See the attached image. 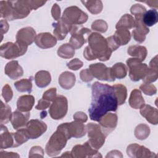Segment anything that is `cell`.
<instances>
[{
  "label": "cell",
  "instance_id": "d6a6232c",
  "mask_svg": "<svg viewBox=\"0 0 158 158\" xmlns=\"http://www.w3.org/2000/svg\"><path fill=\"white\" fill-rule=\"evenodd\" d=\"M135 27V20L130 14H125L123 15L120 20L117 22L115 28H123L127 29H130Z\"/></svg>",
  "mask_w": 158,
  "mask_h": 158
},
{
  "label": "cell",
  "instance_id": "d4e9b609",
  "mask_svg": "<svg viewBox=\"0 0 158 158\" xmlns=\"http://www.w3.org/2000/svg\"><path fill=\"white\" fill-rule=\"evenodd\" d=\"M35 104V98L31 95H23L19 98L17 102V109L22 112H30Z\"/></svg>",
  "mask_w": 158,
  "mask_h": 158
},
{
  "label": "cell",
  "instance_id": "7dc6e473",
  "mask_svg": "<svg viewBox=\"0 0 158 158\" xmlns=\"http://www.w3.org/2000/svg\"><path fill=\"white\" fill-rule=\"evenodd\" d=\"M80 78L84 82H89L93 80V76L92 75L89 69H86L80 72Z\"/></svg>",
  "mask_w": 158,
  "mask_h": 158
},
{
  "label": "cell",
  "instance_id": "44dd1931",
  "mask_svg": "<svg viewBox=\"0 0 158 158\" xmlns=\"http://www.w3.org/2000/svg\"><path fill=\"white\" fill-rule=\"evenodd\" d=\"M66 125L71 138H80L86 133V127L81 122L75 120L70 123H66Z\"/></svg>",
  "mask_w": 158,
  "mask_h": 158
},
{
  "label": "cell",
  "instance_id": "f907efd6",
  "mask_svg": "<svg viewBox=\"0 0 158 158\" xmlns=\"http://www.w3.org/2000/svg\"><path fill=\"white\" fill-rule=\"evenodd\" d=\"M106 40H107L108 46L112 51H115L117 48H119V45L117 44V43L114 38L113 36L108 37L107 38H106Z\"/></svg>",
  "mask_w": 158,
  "mask_h": 158
},
{
  "label": "cell",
  "instance_id": "e575fe53",
  "mask_svg": "<svg viewBox=\"0 0 158 158\" xmlns=\"http://www.w3.org/2000/svg\"><path fill=\"white\" fill-rule=\"evenodd\" d=\"M75 48L69 43H65L60 46L57 50L59 57L64 59L72 58L75 55Z\"/></svg>",
  "mask_w": 158,
  "mask_h": 158
},
{
  "label": "cell",
  "instance_id": "836d02e7",
  "mask_svg": "<svg viewBox=\"0 0 158 158\" xmlns=\"http://www.w3.org/2000/svg\"><path fill=\"white\" fill-rule=\"evenodd\" d=\"M115 96L117 99L118 105H122L125 103L127 96V91L126 87L122 84H117L112 86Z\"/></svg>",
  "mask_w": 158,
  "mask_h": 158
},
{
  "label": "cell",
  "instance_id": "9a60e30c",
  "mask_svg": "<svg viewBox=\"0 0 158 158\" xmlns=\"http://www.w3.org/2000/svg\"><path fill=\"white\" fill-rule=\"evenodd\" d=\"M103 133L107 136L116 127L117 115L115 114L107 113L98 122Z\"/></svg>",
  "mask_w": 158,
  "mask_h": 158
},
{
  "label": "cell",
  "instance_id": "2e32d148",
  "mask_svg": "<svg viewBox=\"0 0 158 158\" xmlns=\"http://www.w3.org/2000/svg\"><path fill=\"white\" fill-rule=\"evenodd\" d=\"M127 152L131 157H157L154 152L143 146L137 144H131L127 147Z\"/></svg>",
  "mask_w": 158,
  "mask_h": 158
},
{
  "label": "cell",
  "instance_id": "ffe728a7",
  "mask_svg": "<svg viewBox=\"0 0 158 158\" xmlns=\"http://www.w3.org/2000/svg\"><path fill=\"white\" fill-rule=\"evenodd\" d=\"M135 20V29L132 31V36L136 41L141 43L145 40L146 35L149 32V29L144 25L142 19Z\"/></svg>",
  "mask_w": 158,
  "mask_h": 158
},
{
  "label": "cell",
  "instance_id": "f1b7e54d",
  "mask_svg": "<svg viewBox=\"0 0 158 158\" xmlns=\"http://www.w3.org/2000/svg\"><path fill=\"white\" fill-rule=\"evenodd\" d=\"M113 37L120 46L125 45L130 41L131 35L128 29L119 28L117 29L115 34L113 35Z\"/></svg>",
  "mask_w": 158,
  "mask_h": 158
},
{
  "label": "cell",
  "instance_id": "484cf974",
  "mask_svg": "<svg viewBox=\"0 0 158 158\" xmlns=\"http://www.w3.org/2000/svg\"><path fill=\"white\" fill-rule=\"evenodd\" d=\"M14 137L12 133H9L7 127L1 125V148L6 149L14 146Z\"/></svg>",
  "mask_w": 158,
  "mask_h": 158
},
{
  "label": "cell",
  "instance_id": "6da1fadb",
  "mask_svg": "<svg viewBox=\"0 0 158 158\" xmlns=\"http://www.w3.org/2000/svg\"><path fill=\"white\" fill-rule=\"evenodd\" d=\"M92 99L88 109L91 120L99 122L108 112H115L117 109L118 101L112 86L98 81L92 86Z\"/></svg>",
  "mask_w": 158,
  "mask_h": 158
},
{
  "label": "cell",
  "instance_id": "d590c367",
  "mask_svg": "<svg viewBox=\"0 0 158 158\" xmlns=\"http://www.w3.org/2000/svg\"><path fill=\"white\" fill-rule=\"evenodd\" d=\"M111 70L112 75L115 78H123L127 74V68L126 65L121 62L114 64L112 67H111Z\"/></svg>",
  "mask_w": 158,
  "mask_h": 158
},
{
  "label": "cell",
  "instance_id": "83f0119b",
  "mask_svg": "<svg viewBox=\"0 0 158 158\" xmlns=\"http://www.w3.org/2000/svg\"><path fill=\"white\" fill-rule=\"evenodd\" d=\"M128 102L130 106L135 109H141L145 104L141 93L138 89H135L131 91Z\"/></svg>",
  "mask_w": 158,
  "mask_h": 158
},
{
  "label": "cell",
  "instance_id": "bcb514c9",
  "mask_svg": "<svg viewBox=\"0 0 158 158\" xmlns=\"http://www.w3.org/2000/svg\"><path fill=\"white\" fill-rule=\"evenodd\" d=\"M56 98V88H52L45 91L43 96V99L49 101H53Z\"/></svg>",
  "mask_w": 158,
  "mask_h": 158
},
{
  "label": "cell",
  "instance_id": "603a6c76",
  "mask_svg": "<svg viewBox=\"0 0 158 158\" xmlns=\"http://www.w3.org/2000/svg\"><path fill=\"white\" fill-rule=\"evenodd\" d=\"M140 114L151 124L157 125L158 123V111L150 105L144 104L140 109Z\"/></svg>",
  "mask_w": 158,
  "mask_h": 158
},
{
  "label": "cell",
  "instance_id": "9c48e42d",
  "mask_svg": "<svg viewBox=\"0 0 158 158\" xmlns=\"http://www.w3.org/2000/svg\"><path fill=\"white\" fill-rule=\"evenodd\" d=\"M68 110V102L67 98L62 95L56 96L49 109V113L52 118L54 120L62 119L64 117Z\"/></svg>",
  "mask_w": 158,
  "mask_h": 158
},
{
  "label": "cell",
  "instance_id": "4dcf8cb0",
  "mask_svg": "<svg viewBox=\"0 0 158 158\" xmlns=\"http://www.w3.org/2000/svg\"><path fill=\"white\" fill-rule=\"evenodd\" d=\"M35 80L36 85L39 88H44L47 86L51 81L50 73L45 70L39 71L35 75Z\"/></svg>",
  "mask_w": 158,
  "mask_h": 158
},
{
  "label": "cell",
  "instance_id": "ba28073f",
  "mask_svg": "<svg viewBox=\"0 0 158 158\" xmlns=\"http://www.w3.org/2000/svg\"><path fill=\"white\" fill-rule=\"evenodd\" d=\"M28 47L20 44L15 41V43L7 42L2 44L0 47L1 56L7 59H13L23 55Z\"/></svg>",
  "mask_w": 158,
  "mask_h": 158
},
{
  "label": "cell",
  "instance_id": "ac0fdd59",
  "mask_svg": "<svg viewBox=\"0 0 158 158\" xmlns=\"http://www.w3.org/2000/svg\"><path fill=\"white\" fill-rule=\"evenodd\" d=\"M53 27L54 28L53 33L55 38L58 40H62L70 31L72 25L60 18L57 22L53 23Z\"/></svg>",
  "mask_w": 158,
  "mask_h": 158
},
{
  "label": "cell",
  "instance_id": "ee69618b",
  "mask_svg": "<svg viewBox=\"0 0 158 158\" xmlns=\"http://www.w3.org/2000/svg\"><path fill=\"white\" fill-rule=\"evenodd\" d=\"M139 89L146 95L152 96L157 93V89L156 86L149 83H144L140 85Z\"/></svg>",
  "mask_w": 158,
  "mask_h": 158
},
{
  "label": "cell",
  "instance_id": "db71d44e",
  "mask_svg": "<svg viewBox=\"0 0 158 158\" xmlns=\"http://www.w3.org/2000/svg\"><path fill=\"white\" fill-rule=\"evenodd\" d=\"M73 118L75 121L84 123L87 121L88 117L85 113L82 112H77L73 115Z\"/></svg>",
  "mask_w": 158,
  "mask_h": 158
},
{
  "label": "cell",
  "instance_id": "681fc988",
  "mask_svg": "<svg viewBox=\"0 0 158 158\" xmlns=\"http://www.w3.org/2000/svg\"><path fill=\"white\" fill-rule=\"evenodd\" d=\"M43 150L40 146H33L30 151L29 157H43Z\"/></svg>",
  "mask_w": 158,
  "mask_h": 158
},
{
  "label": "cell",
  "instance_id": "5bb4252c",
  "mask_svg": "<svg viewBox=\"0 0 158 158\" xmlns=\"http://www.w3.org/2000/svg\"><path fill=\"white\" fill-rule=\"evenodd\" d=\"M36 32L35 30L30 27L23 28L18 31L16 35V42L24 46L28 47L35 41Z\"/></svg>",
  "mask_w": 158,
  "mask_h": 158
},
{
  "label": "cell",
  "instance_id": "7402d4cb",
  "mask_svg": "<svg viewBox=\"0 0 158 158\" xmlns=\"http://www.w3.org/2000/svg\"><path fill=\"white\" fill-rule=\"evenodd\" d=\"M5 73L11 79H17L23 74L22 67L17 60H12L8 62L5 67Z\"/></svg>",
  "mask_w": 158,
  "mask_h": 158
},
{
  "label": "cell",
  "instance_id": "3957f363",
  "mask_svg": "<svg viewBox=\"0 0 158 158\" xmlns=\"http://www.w3.org/2000/svg\"><path fill=\"white\" fill-rule=\"evenodd\" d=\"M1 17L9 20L23 19L32 10L30 1H1Z\"/></svg>",
  "mask_w": 158,
  "mask_h": 158
},
{
  "label": "cell",
  "instance_id": "d6986e66",
  "mask_svg": "<svg viewBox=\"0 0 158 158\" xmlns=\"http://www.w3.org/2000/svg\"><path fill=\"white\" fill-rule=\"evenodd\" d=\"M36 44L42 49L52 48L57 43V39L49 33H39L35 38Z\"/></svg>",
  "mask_w": 158,
  "mask_h": 158
},
{
  "label": "cell",
  "instance_id": "f35d334b",
  "mask_svg": "<svg viewBox=\"0 0 158 158\" xmlns=\"http://www.w3.org/2000/svg\"><path fill=\"white\" fill-rule=\"evenodd\" d=\"M150 134L149 127L144 123L138 125L135 130V136L136 138L140 140L146 139Z\"/></svg>",
  "mask_w": 158,
  "mask_h": 158
},
{
  "label": "cell",
  "instance_id": "f5cc1de1",
  "mask_svg": "<svg viewBox=\"0 0 158 158\" xmlns=\"http://www.w3.org/2000/svg\"><path fill=\"white\" fill-rule=\"evenodd\" d=\"M51 103L50 101H47L44 99H41L40 100L38 101V104L35 106V108L38 110H43V109H46L48 107H49Z\"/></svg>",
  "mask_w": 158,
  "mask_h": 158
},
{
  "label": "cell",
  "instance_id": "ab89813d",
  "mask_svg": "<svg viewBox=\"0 0 158 158\" xmlns=\"http://www.w3.org/2000/svg\"><path fill=\"white\" fill-rule=\"evenodd\" d=\"M12 135L14 141L13 147H17L29 139V138L25 134L23 128H20L18 130L16 133H12Z\"/></svg>",
  "mask_w": 158,
  "mask_h": 158
},
{
  "label": "cell",
  "instance_id": "5b68a950",
  "mask_svg": "<svg viewBox=\"0 0 158 158\" xmlns=\"http://www.w3.org/2000/svg\"><path fill=\"white\" fill-rule=\"evenodd\" d=\"M86 127L89 137L87 142L93 149L98 150L104 144L106 136L103 133L98 124L89 123L86 125Z\"/></svg>",
  "mask_w": 158,
  "mask_h": 158
},
{
  "label": "cell",
  "instance_id": "60d3db41",
  "mask_svg": "<svg viewBox=\"0 0 158 158\" xmlns=\"http://www.w3.org/2000/svg\"><path fill=\"white\" fill-rule=\"evenodd\" d=\"M12 116L10 107L6 104H4L1 101V123H6L9 120Z\"/></svg>",
  "mask_w": 158,
  "mask_h": 158
},
{
  "label": "cell",
  "instance_id": "277c9868",
  "mask_svg": "<svg viewBox=\"0 0 158 158\" xmlns=\"http://www.w3.org/2000/svg\"><path fill=\"white\" fill-rule=\"evenodd\" d=\"M71 137L67 130L66 123L57 127V130L51 136L46 146V152L49 156L58 155L65 146L68 139Z\"/></svg>",
  "mask_w": 158,
  "mask_h": 158
},
{
  "label": "cell",
  "instance_id": "f6af8a7d",
  "mask_svg": "<svg viewBox=\"0 0 158 158\" xmlns=\"http://www.w3.org/2000/svg\"><path fill=\"white\" fill-rule=\"evenodd\" d=\"M2 96L4 98L5 101L7 102L11 100L13 96V93L10 86L8 84L4 86L2 90Z\"/></svg>",
  "mask_w": 158,
  "mask_h": 158
},
{
  "label": "cell",
  "instance_id": "7bdbcfd3",
  "mask_svg": "<svg viewBox=\"0 0 158 158\" xmlns=\"http://www.w3.org/2000/svg\"><path fill=\"white\" fill-rule=\"evenodd\" d=\"M107 24L106 22L103 20H96L93 22L91 25V28L95 31H98L101 33H104L107 30Z\"/></svg>",
  "mask_w": 158,
  "mask_h": 158
},
{
  "label": "cell",
  "instance_id": "52a82bcc",
  "mask_svg": "<svg viewBox=\"0 0 158 158\" xmlns=\"http://www.w3.org/2000/svg\"><path fill=\"white\" fill-rule=\"evenodd\" d=\"M72 25H80L88 20V15L77 6H70L65 9L61 17Z\"/></svg>",
  "mask_w": 158,
  "mask_h": 158
},
{
  "label": "cell",
  "instance_id": "11a10c76",
  "mask_svg": "<svg viewBox=\"0 0 158 158\" xmlns=\"http://www.w3.org/2000/svg\"><path fill=\"white\" fill-rule=\"evenodd\" d=\"M143 2L146 3L147 4L149 5V7H154L156 8V9L158 7V1H144Z\"/></svg>",
  "mask_w": 158,
  "mask_h": 158
},
{
  "label": "cell",
  "instance_id": "7c38bea8",
  "mask_svg": "<svg viewBox=\"0 0 158 158\" xmlns=\"http://www.w3.org/2000/svg\"><path fill=\"white\" fill-rule=\"evenodd\" d=\"M89 69L93 77L98 80L108 81H115V78L112 75L111 67L108 68L102 63L93 64L89 65Z\"/></svg>",
  "mask_w": 158,
  "mask_h": 158
},
{
  "label": "cell",
  "instance_id": "8d00e7d4",
  "mask_svg": "<svg viewBox=\"0 0 158 158\" xmlns=\"http://www.w3.org/2000/svg\"><path fill=\"white\" fill-rule=\"evenodd\" d=\"M81 2L93 14H97L102 11V3L101 1H81Z\"/></svg>",
  "mask_w": 158,
  "mask_h": 158
},
{
  "label": "cell",
  "instance_id": "7a4b0ae2",
  "mask_svg": "<svg viewBox=\"0 0 158 158\" xmlns=\"http://www.w3.org/2000/svg\"><path fill=\"white\" fill-rule=\"evenodd\" d=\"M88 46L83 52V56L88 60L98 59L106 61L110 59L112 51L109 48L107 40L98 33H91L88 37Z\"/></svg>",
  "mask_w": 158,
  "mask_h": 158
},
{
  "label": "cell",
  "instance_id": "8992f818",
  "mask_svg": "<svg viewBox=\"0 0 158 158\" xmlns=\"http://www.w3.org/2000/svg\"><path fill=\"white\" fill-rule=\"evenodd\" d=\"M127 64L129 70V77L132 81H138L146 76L148 66L146 64H143L139 59L134 57L128 59Z\"/></svg>",
  "mask_w": 158,
  "mask_h": 158
},
{
  "label": "cell",
  "instance_id": "e0dca14e",
  "mask_svg": "<svg viewBox=\"0 0 158 158\" xmlns=\"http://www.w3.org/2000/svg\"><path fill=\"white\" fill-rule=\"evenodd\" d=\"M30 112H22L16 110L12 114L10 118L11 123L15 130H19L26 127L30 118Z\"/></svg>",
  "mask_w": 158,
  "mask_h": 158
},
{
  "label": "cell",
  "instance_id": "4fadbf2b",
  "mask_svg": "<svg viewBox=\"0 0 158 158\" xmlns=\"http://www.w3.org/2000/svg\"><path fill=\"white\" fill-rule=\"evenodd\" d=\"M72 157H101L98 154V150L93 149L88 142L84 144H77L75 146L70 152Z\"/></svg>",
  "mask_w": 158,
  "mask_h": 158
},
{
  "label": "cell",
  "instance_id": "30bf717a",
  "mask_svg": "<svg viewBox=\"0 0 158 158\" xmlns=\"http://www.w3.org/2000/svg\"><path fill=\"white\" fill-rule=\"evenodd\" d=\"M70 33L71 34L70 44L77 49L80 48L86 42V37L85 36L88 37L91 31L87 28L74 25H72Z\"/></svg>",
  "mask_w": 158,
  "mask_h": 158
},
{
  "label": "cell",
  "instance_id": "cb8c5ba5",
  "mask_svg": "<svg viewBox=\"0 0 158 158\" xmlns=\"http://www.w3.org/2000/svg\"><path fill=\"white\" fill-rule=\"evenodd\" d=\"M158 75L157 67V56H156L152 59L148 67V72L143 80L144 83H152L157 80Z\"/></svg>",
  "mask_w": 158,
  "mask_h": 158
},
{
  "label": "cell",
  "instance_id": "1f68e13d",
  "mask_svg": "<svg viewBox=\"0 0 158 158\" xmlns=\"http://www.w3.org/2000/svg\"><path fill=\"white\" fill-rule=\"evenodd\" d=\"M142 21L147 27H152L158 21V13L156 9H150L144 14Z\"/></svg>",
  "mask_w": 158,
  "mask_h": 158
},
{
  "label": "cell",
  "instance_id": "74e56055",
  "mask_svg": "<svg viewBox=\"0 0 158 158\" xmlns=\"http://www.w3.org/2000/svg\"><path fill=\"white\" fill-rule=\"evenodd\" d=\"M14 86L19 92L30 93L32 91V82L31 79L24 78L14 83Z\"/></svg>",
  "mask_w": 158,
  "mask_h": 158
},
{
  "label": "cell",
  "instance_id": "f546056e",
  "mask_svg": "<svg viewBox=\"0 0 158 158\" xmlns=\"http://www.w3.org/2000/svg\"><path fill=\"white\" fill-rule=\"evenodd\" d=\"M128 54L134 58L139 59L141 62L143 61L147 56V49L144 46L134 45L131 46L128 48Z\"/></svg>",
  "mask_w": 158,
  "mask_h": 158
},
{
  "label": "cell",
  "instance_id": "b9f144b4",
  "mask_svg": "<svg viewBox=\"0 0 158 158\" xmlns=\"http://www.w3.org/2000/svg\"><path fill=\"white\" fill-rule=\"evenodd\" d=\"M130 12L135 16V19H142L144 14L146 12V9L141 4H136L131 6Z\"/></svg>",
  "mask_w": 158,
  "mask_h": 158
},
{
  "label": "cell",
  "instance_id": "4316f807",
  "mask_svg": "<svg viewBox=\"0 0 158 158\" xmlns=\"http://www.w3.org/2000/svg\"><path fill=\"white\" fill-rule=\"evenodd\" d=\"M75 76L70 72H64L59 77V83L60 86L65 89H71L75 85Z\"/></svg>",
  "mask_w": 158,
  "mask_h": 158
},
{
  "label": "cell",
  "instance_id": "816d5d0a",
  "mask_svg": "<svg viewBox=\"0 0 158 158\" xmlns=\"http://www.w3.org/2000/svg\"><path fill=\"white\" fill-rule=\"evenodd\" d=\"M51 14L54 20H59L60 19V7L57 4H54L53 5L51 9Z\"/></svg>",
  "mask_w": 158,
  "mask_h": 158
},
{
  "label": "cell",
  "instance_id": "c3c4849f",
  "mask_svg": "<svg viewBox=\"0 0 158 158\" xmlns=\"http://www.w3.org/2000/svg\"><path fill=\"white\" fill-rule=\"evenodd\" d=\"M83 62H81L78 59L76 58L74 59H72L67 64V67L73 70H77L79 69H80L83 66Z\"/></svg>",
  "mask_w": 158,
  "mask_h": 158
},
{
  "label": "cell",
  "instance_id": "8fae6325",
  "mask_svg": "<svg viewBox=\"0 0 158 158\" xmlns=\"http://www.w3.org/2000/svg\"><path fill=\"white\" fill-rule=\"evenodd\" d=\"M23 130L29 139H36L46 131L47 125L40 120H31L28 122Z\"/></svg>",
  "mask_w": 158,
  "mask_h": 158
}]
</instances>
